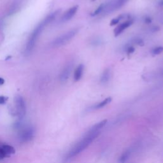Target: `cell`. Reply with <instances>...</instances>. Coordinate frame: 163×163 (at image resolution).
Returning a JSON list of instances; mask_svg holds the SVG:
<instances>
[{
	"mask_svg": "<svg viewBox=\"0 0 163 163\" xmlns=\"http://www.w3.org/2000/svg\"><path fill=\"white\" fill-rule=\"evenodd\" d=\"M8 98L4 96H0V105H5L7 101H8Z\"/></svg>",
	"mask_w": 163,
	"mask_h": 163,
	"instance_id": "obj_19",
	"label": "cell"
},
{
	"mask_svg": "<svg viewBox=\"0 0 163 163\" xmlns=\"http://www.w3.org/2000/svg\"><path fill=\"white\" fill-rule=\"evenodd\" d=\"M79 32V29H73L68 31L65 34H63L61 36L57 37L52 43V46L55 47H61L68 44L72 38L75 37Z\"/></svg>",
	"mask_w": 163,
	"mask_h": 163,
	"instance_id": "obj_3",
	"label": "cell"
},
{
	"mask_svg": "<svg viewBox=\"0 0 163 163\" xmlns=\"http://www.w3.org/2000/svg\"><path fill=\"white\" fill-rule=\"evenodd\" d=\"M128 0H114L109 5H105L103 10L105 12H111L121 8Z\"/></svg>",
	"mask_w": 163,
	"mask_h": 163,
	"instance_id": "obj_6",
	"label": "cell"
},
{
	"mask_svg": "<svg viewBox=\"0 0 163 163\" xmlns=\"http://www.w3.org/2000/svg\"><path fill=\"white\" fill-rule=\"evenodd\" d=\"M15 115L19 119H23L26 113V107L24 98L20 95H17L15 98Z\"/></svg>",
	"mask_w": 163,
	"mask_h": 163,
	"instance_id": "obj_4",
	"label": "cell"
},
{
	"mask_svg": "<svg viewBox=\"0 0 163 163\" xmlns=\"http://www.w3.org/2000/svg\"><path fill=\"white\" fill-rule=\"evenodd\" d=\"M60 11L61 10H58L47 16V17L43 20L42 22H41L39 24V25H38V26L35 29V30H34L33 32L32 33L31 36H30L28 41L27 43L26 47H25V54L29 55L32 52L34 47L35 46L36 42L38 40V38H39L42 31H44V29L47 25H49L50 23H51L52 21L55 20V19L56 18V17L58 15Z\"/></svg>",
	"mask_w": 163,
	"mask_h": 163,
	"instance_id": "obj_2",
	"label": "cell"
},
{
	"mask_svg": "<svg viewBox=\"0 0 163 163\" xmlns=\"http://www.w3.org/2000/svg\"><path fill=\"white\" fill-rule=\"evenodd\" d=\"M5 83V80H4L1 77H0V85H2Z\"/></svg>",
	"mask_w": 163,
	"mask_h": 163,
	"instance_id": "obj_24",
	"label": "cell"
},
{
	"mask_svg": "<svg viewBox=\"0 0 163 163\" xmlns=\"http://www.w3.org/2000/svg\"><path fill=\"white\" fill-rule=\"evenodd\" d=\"M72 70V65L71 64H68V65L64 68V70L60 75V80L63 82H66L70 75V73Z\"/></svg>",
	"mask_w": 163,
	"mask_h": 163,
	"instance_id": "obj_9",
	"label": "cell"
},
{
	"mask_svg": "<svg viewBox=\"0 0 163 163\" xmlns=\"http://www.w3.org/2000/svg\"><path fill=\"white\" fill-rule=\"evenodd\" d=\"M110 69H106L104 70V71L103 72L102 75L101 76V79L100 82L102 84H106L110 80Z\"/></svg>",
	"mask_w": 163,
	"mask_h": 163,
	"instance_id": "obj_12",
	"label": "cell"
},
{
	"mask_svg": "<svg viewBox=\"0 0 163 163\" xmlns=\"http://www.w3.org/2000/svg\"><path fill=\"white\" fill-rule=\"evenodd\" d=\"M35 129L32 127H26L20 131L19 133L18 138L20 142L26 143L31 141L35 136Z\"/></svg>",
	"mask_w": 163,
	"mask_h": 163,
	"instance_id": "obj_5",
	"label": "cell"
},
{
	"mask_svg": "<svg viewBox=\"0 0 163 163\" xmlns=\"http://www.w3.org/2000/svg\"><path fill=\"white\" fill-rule=\"evenodd\" d=\"M135 49L133 47H129L127 49V52L129 54H132L135 52Z\"/></svg>",
	"mask_w": 163,
	"mask_h": 163,
	"instance_id": "obj_21",
	"label": "cell"
},
{
	"mask_svg": "<svg viewBox=\"0 0 163 163\" xmlns=\"http://www.w3.org/2000/svg\"><path fill=\"white\" fill-rule=\"evenodd\" d=\"M163 52V47H157L156 48L153 49L152 50V53L154 55H159Z\"/></svg>",
	"mask_w": 163,
	"mask_h": 163,
	"instance_id": "obj_17",
	"label": "cell"
},
{
	"mask_svg": "<svg viewBox=\"0 0 163 163\" xmlns=\"http://www.w3.org/2000/svg\"><path fill=\"white\" fill-rule=\"evenodd\" d=\"M1 147L3 150V151L6 154V155L8 157H10L12 155H13V154H14L15 153V148L11 145L3 144L1 145Z\"/></svg>",
	"mask_w": 163,
	"mask_h": 163,
	"instance_id": "obj_10",
	"label": "cell"
},
{
	"mask_svg": "<svg viewBox=\"0 0 163 163\" xmlns=\"http://www.w3.org/2000/svg\"><path fill=\"white\" fill-rule=\"evenodd\" d=\"M130 154H131V152H130V151H127L125 152H124L122 154L121 157H120L119 161L121 162V163H124L128 159L129 157H130Z\"/></svg>",
	"mask_w": 163,
	"mask_h": 163,
	"instance_id": "obj_14",
	"label": "cell"
},
{
	"mask_svg": "<svg viewBox=\"0 0 163 163\" xmlns=\"http://www.w3.org/2000/svg\"><path fill=\"white\" fill-rule=\"evenodd\" d=\"M134 43L135 44L140 46L144 45V41L142 39H141V38H136V39L134 40Z\"/></svg>",
	"mask_w": 163,
	"mask_h": 163,
	"instance_id": "obj_18",
	"label": "cell"
},
{
	"mask_svg": "<svg viewBox=\"0 0 163 163\" xmlns=\"http://www.w3.org/2000/svg\"><path fill=\"white\" fill-rule=\"evenodd\" d=\"M132 20H127L126 22H124L122 23L121 25H119L117 28L114 30V35L115 36H119L120 34H121L124 30L126 29L128 27H130V25L132 24Z\"/></svg>",
	"mask_w": 163,
	"mask_h": 163,
	"instance_id": "obj_8",
	"label": "cell"
},
{
	"mask_svg": "<svg viewBox=\"0 0 163 163\" xmlns=\"http://www.w3.org/2000/svg\"><path fill=\"white\" fill-rule=\"evenodd\" d=\"M161 5L163 7V0H162V1H161Z\"/></svg>",
	"mask_w": 163,
	"mask_h": 163,
	"instance_id": "obj_25",
	"label": "cell"
},
{
	"mask_svg": "<svg viewBox=\"0 0 163 163\" xmlns=\"http://www.w3.org/2000/svg\"><path fill=\"white\" fill-rule=\"evenodd\" d=\"M111 101V98L110 97H108L106 98L105 100H104L103 101H102L101 102L99 103L96 104L95 106H94L92 107V108L94 109V110H96V109H100V108H103V107L105 106L106 105H108L109 103H110Z\"/></svg>",
	"mask_w": 163,
	"mask_h": 163,
	"instance_id": "obj_13",
	"label": "cell"
},
{
	"mask_svg": "<svg viewBox=\"0 0 163 163\" xmlns=\"http://www.w3.org/2000/svg\"><path fill=\"white\" fill-rule=\"evenodd\" d=\"M124 17H125V15H121L118 16L116 18H114V19H112L111 20L110 22V25H114L115 24H117L119 23V21L122 20V19H124Z\"/></svg>",
	"mask_w": 163,
	"mask_h": 163,
	"instance_id": "obj_15",
	"label": "cell"
},
{
	"mask_svg": "<svg viewBox=\"0 0 163 163\" xmlns=\"http://www.w3.org/2000/svg\"><path fill=\"white\" fill-rule=\"evenodd\" d=\"M151 29L152 32H156L159 30V28L158 26H153L151 28Z\"/></svg>",
	"mask_w": 163,
	"mask_h": 163,
	"instance_id": "obj_23",
	"label": "cell"
},
{
	"mask_svg": "<svg viewBox=\"0 0 163 163\" xmlns=\"http://www.w3.org/2000/svg\"><path fill=\"white\" fill-rule=\"evenodd\" d=\"M106 122V120H104V121L98 123L95 126H94L85 135L84 138L79 142L75 144L74 147H72L70 151L68 152L66 157H64V161H69L73 157L78 155L82 151H83L85 148H86L91 143L92 141L94 139H96L98 135L100 134V130H101L104 126H105Z\"/></svg>",
	"mask_w": 163,
	"mask_h": 163,
	"instance_id": "obj_1",
	"label": "cell"
},
{
	"mask_svg": "<svg viewBox=\"0 0 163 163\" xmlns=\"http://www.w3.org/2000/svg\"><path fill=\"white\" fill-rule=\"evenodd\" d=\"M5 157H8L6 155V154L5 153V152L3 151V150L2 149L1 146H0V160H2V159H3L4 158H5Z\"/></svg>",
	"mask_w": 163,
	"mask_h": 163,
	"instance_id": "obj_20",
	"label": "cell"
},
{
	"mask_svg": "<svg viewBox=\"0 0 163 163\" xmlns=\"http://www.w3.org/2000/svg\"><path fill=\"white\" fill-rule=\"evenodd\" d=\"M144 22L146 24H151L152 23V19L149 17H146L144 18Z\"/></svg>",
	"mask_w": 163,
	"mask_h": 163,
	"instance_id": "obj_22",
	"label": "cell"
},
{
	"mask_svg": "<svg viewBox=\"0 0 163 163\" xmlns=\"http://www.w3.org/2000/svg\"><path fill=\"white\" fill-rule=\"evenodd\" d=\"M78 10V6H74L70 8L69 10L66 11L61 17V20L63 22H66V21L70 20L73 17Z\"/></svg>",
	"mask_w": 163,
	"mask_h": 163,
	"instance_id": "obj_7",
	"label": "cell"
},
{
	"mask_svg": "<svg viewBox=\"0 0 163 163\" xmlns=\"http://www.w3.org/2000/svg\"><path fill=\"white\" fill-rule=\"evenodd\" d=\"M104 7H105V5H103V4H102V5H101L99 7H98L97 9L94 11L92 14V16H96L98 14H100V13H101L103 11V9H104Z\"/></svg>",
	"mask_w": 163,
	"mask_h": 163,
	"instance_id": "obj_16",
	"label": "cell"
},
{
	"mask_svg": "<svg viewBox=\"0 0 163 163\" xmlns=\"http://www.w3.org/2000/svg\"><path fill=\"white\" fill-rule=\"evenodd\" d=\"M84 66L83 64H80V65L76 68V70L74 73V80L77 82L80 80L83 74Z\"/></svg>",
	"mask_w": 163,
	"mask_h": 163,
	"instance_id": "obj_11",
	"label": "cell"
}]
</instances>
